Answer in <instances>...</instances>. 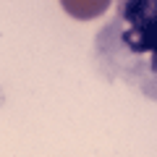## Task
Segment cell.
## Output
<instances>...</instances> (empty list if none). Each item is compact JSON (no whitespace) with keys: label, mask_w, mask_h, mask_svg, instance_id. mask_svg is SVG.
Returning <instances> with one entry per match:
<instances>
[{"label":"cell","mask_w":157,"mask_h":157,"mask_svg":"<svg viewBox=\"0 0 157 157\" xmlns=\"http://www.w3.org/2000/svg\"><path fill=\"white\" fill-rule=\"evenodd\" d=\"M100 52L107 63L123 68V76L131 68H155V0H121L118 16L107 24L102 37L97 39ZM152 73V71H149Z\"/></svg>","instance_id":"cell-1"},{"label":"cell","mask_w":157,"mask_h":157,"mask_svg":"<svg viewBox=\"0 0 157 157\" xmlns=\"http://www.w3.org/2000/svg\"><path fill=\"white\" fill-rule=\"evenodd\" d=\"M113 0H60L63 11L68 16L78 18V21H89V18H97L107 11Z\"/></svg>","instance_id":"cell-2"}]
</instances>
